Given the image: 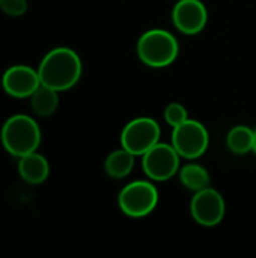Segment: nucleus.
<instances>
[{"instance_id":"obj_9","label":"nucleus","mask_w":256,"mask_h":258,"mask_svg":"<svg viewBox=\"0 0 256 258\" xmlns=\"http://www.w3.org/2000/svg\"><path fill=\"white\" fill-rule=\"evenodd\" d=\"M172 21L181 33L198 35L208 23L207 6L201 0H178L172 9Z\"/></svg>"},{"instance_id":"obj_5","label":"nucleus","mask_w":256,"mask_h":258,"mask_svg":"<svg viewBox=\"0 0 256 258\" xmlns=\"http://www.w3.org/2000/svg\"><path fill=\"white\" fill-rule=\"evenodd\" d=\"M170 144L183 159L196 160L207 153L210 145V135L202 122L196 119H187L183 124L174 127Z\"/></svg>"},{"instance_id":"obj_19","label":"nucleus","mask_w":256,"mask_h":258,"mask_svg":"<svg viewBox=\"0 0 256 258\" xmlns=\"http://www.w3.org/2000/svg\"><path fill=\"white\" fill-rule=\"evenodd\" d=\"M0 2H2V0H0Z\"/></svg>"},{"instance_id":"obj_16","label":"nucleus","mask_w":256,"mask_h":258,"mask_svg":"<svg viewBox=\"0 0 256 258\" xmlns=\"http://www.w3.org/2000/svg\"><path fill=\"white\" fill-rule=\"evenodd\" d=\"M164 121L174 128L180 124H183L184 121L189 119V113L187 109L181 104V103H169L164 109Z\"/></svg>"},{"instance_id":"obj_1","label":"nucleus","mask_w":256,"mask_h":258,"mask_svg":"<svg viewBox=\"0 0 256 258\" xmlns=\"http://www.w3.org/2000/svg\"><path fill=\"white\" fill-rule=\"evenodd\" d=\"M81 59L72 48L57 47L44 56L38 74L41 85L63 92L77 85L81 77Z\"/></svg>"},{"instance_id":"obj_11","label":"nucleus","mask_w":256,"mask_h":258,"mask_svg":"<svg viewBox=\"0 0 256 258\" xmlns=\"http://www.w3.org/2000/svg\"><path fill=\"white\" fill-rule=\"evenodd\" d=\"M18 174L29 184H41L50 175V165L42 154L33 151L20 157Z\"/></svg>"},{"instance_id":"obj_17","label":"nucleus","mask_w":256,"mask_h":258,"mask_svg":"<svg viewBox=\"0 0 256 258\" xmlns=\"http://www.w3.org/2000/svg\"><path fill=\"white\" fill-rule=\"evenodd\" d=\"M0 9L9 17H21L27 11V2L26 0H2Z\"/></svg>"},{"instance_id":"obj_15","label":"nucleus","mask_w":256,"mask_h":258,"mask_svg":"<svg viewBox=\"0 0 256 258\" xmlns=\"http://www.w3.org/2000/svg\"><path fill=\"white\" fill-rule=\"evenodd\" d=\"M59 92L41 85L32 95H30V107L39 116H50L56 112L59 106Z\"/></svg>"},{"instance_id":"obj_6","label":"nucleus","mask_w":256,"mask_h":258,"mask_svg":"<svg viewBox=\"0 0 256 258\" xmlns=\"http://www.w3.org/2000/svg\"><path fill=\"white\" fill-rule=\"evenodd\" d=\"M161 128L158 122L148 116H139L125 124L121 133V145L134 156H143L160 142Z\"/></svg>"},{"instance_id":"obj_14","label":"nucleus","mask_w":256,"mask_h":258,"mask_svg":"<svg viewBox=\"0 0 256 258\" xmlns=\"http://www.w3.org/2000/svg\"><path fill=\"white\" fill-rule=\"evenodd\" d=\"M255 130L249 125H235L226 135L228 150L237 156H244L253 151Z\"/></svg>"},{"instance_id":"obj_3","label":"nucleus","mask_w":256,"mask_h":258,"mask_svg":"<svg viewBox=\"0 0 256 258\" xmlns=\"http://www.w3.org/2000/svg\"><path fill=\"white\" fill-rule=\"evenodd\" d=\"M180 53L177 38L164 29H149L137 41V56L149 68H166L172 65Z\"/></svg>"},{"instance_id":"obj_13","label":"nucleus","mask_w":256,"mask_h":258,"mask_svg":"<svg viewBox=\"0 0 256 258\" xmlns=\"http://www.w3.org/2000/svg\"><path fill=\"white\" fill-rule=\"evenodd\" d=\"M180 181L192 192H199L211 186L210 172L199 163H186L178 171Z\"/></svg>"},{"instance_id":"obj_4","label":"nucleus","mask_w":256,"mask_h":258,"mask_svg":"<svg viewBox=\"0 0 256 258\" xmlns=\"http://www.w3.org/2000/svg\"><path fill=\"white\" fill-rule=\"evenodd\" d=\"M158 190L151 181L136 180L122 187L118 195L119 210L128 218H145L155 210Z\"/></svg>"},{"instance_id":"obj_10","label":"nucleus","mask_w":256,"mask_h":258,"mask_svg":"<svg viewBox=\"0 0 256 258\" xmlns=\"http://www.w3.org/2000/svg\"><path fill=\"white\" fill-rule=\"evenodd\" d=\"M2 86L3 91L14 98H27L41 86L38 70L27 65H14L5 71Z\"/></svg>"},{"instance_id":"obj_12","label":"nucleus","mask_w":256,"mask_h":258,"mask_svg":"<svg viewBox=\"0 0 256 258\" xmlns=\"http://www.w3.org/2000/svg\"><path fill=\"white\" fill-rule=\"evenodd\" d=\"M134 157L136 156L128 150H125L124 147L112 151L104 162L106 174L115 180H122L128 177L134 168Z\"/></svg>"},{"instance_id":"obj_7","label":"nucleus","mask_w":256,"mask_h":258,"mask_svg":"<svg viewBox=\"0 0 256 258\" xmlns=\"http://www.w3.org/2000/svg\"><path fill=\"white\" fill-rule=\"evenodd\" d=\"M181 156L172 144L158 142L142 156V169L152 181H166L178 174Z\"/></svg>"},{"instance_id":"obj_2","label":"nucleus","mask_w":256,"mask_h":258,"mask_svg":"<svg viewBox=\"0 0 256 258\" xmlns=\"http://www.w3.org/2000/svg\"><path fill=\"white\" fill-rule=\"evenodd\" d=\"M3 148L15 157H23L38 150L41 144V130L36 121L29 115H14L6 119L0 133Z\"/></svg>"},{"instance_id":"obj_18","label":"nucleus","mask_w":256,"mask_h":258,"mask_svg":"<svg viewBox=\"0 0 256 258\" xmlns=\"http://www.w3.org/2000/svg\"><path fill=\"white\" fill-rule=\"evenodd\" d=\"M253 153L256 154V128H255V141H253Z\"/></svg>"},{"instance_id":"obj_8","label":"nucleus","mask_w":256,"mask_h":258,"mask_svg":"<svg viewBox=\"0 0 256 258\" xmlns=\"http://www.w3.org/2000/svg\"><path fill=\"white\" fill-rule=\"evenodd\" d=\"M226 212V204L220 192L213 189L211 186L195 192L190 201V215L196 224L211 228L219 225Z\"/></svg>"}]
</instances>
